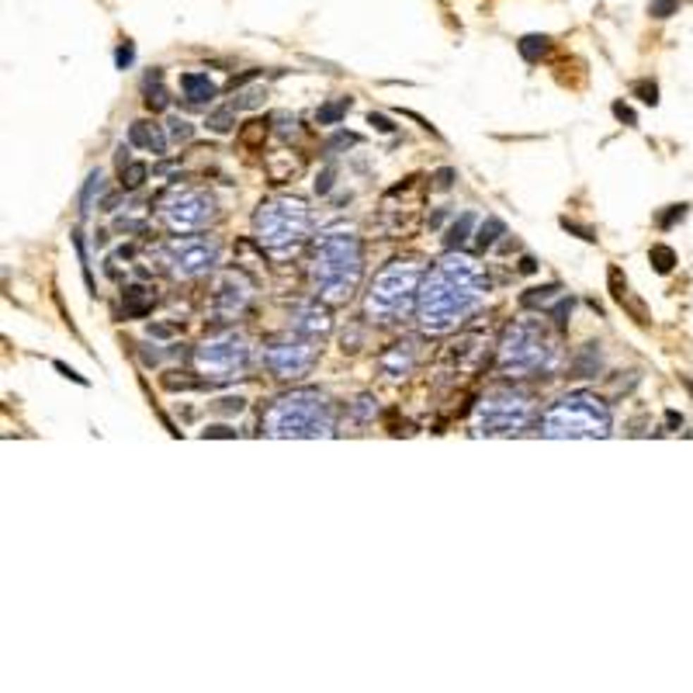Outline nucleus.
<instances>
[{
  "label": "nucleus",
  "mask_w": 693,
  "mask_h": 693,
  "mask_svg": "<svg viewBox=\"0 0 693 693\" xmlns=\"http://www.w3.org/2000/svg\"><path fill=\"white\" fill-rule=\"evenodd\" d=\"M246 302H250V285H246L236 271H229V274H222V278L215 281V291H211V312H215L219 319H226V323L236 319V316L246 309Z\"/></svg>",
  "instance_id": "nucleus-13"
},
{
  "label": "nucleus",
  "mask_w": 693,
  "mask_h": 693,
  "mask_svg": "<svg viewBox=\"0 0 693 693\" xmlns=\"http://www.w3.org/2000/svg\"><path fill=\"white\" fill-rule=\"evenodd\" d=\"M631 94H634L642 104H649V108H655V104H658V83H655V80H634Z\"/></svg>",
  "instance_id": "nucleus-32"
},
{
  "label": "nucleus",
  "mask_w": 693,
  "mask_h": 693,
  "mask_svg": "<svg viewBox=\"0 0 693 693\" xmlns=\"http://www.w3.org/2000/svg\"><path fill=\"white\" fill-rule=\"evenodd\" d=\"M204 125H208L211 132H229V128L236 125V108H233V104H226V108H215V111L208 115V122H204Z\"/></svg>",
  "instance_id": "nucleus-29"
},
{
  "label": "nucleus",
  "mask_w": 693,
  "mask_h": 693,
  "mask_svg": "<svg viewBox=\"0 0 693 693\" xmlns=\"http://www.w3.org/2000/svg\"><path fill=\"white\" fill-rule=\"evenodd\" d=\"M600 371H603V350H600V343H586L572 357V378H596Z\"/></svg>",
  "instance_id": "nucleus-18"
},
{
  "label": "nucleus",
  "mask_w": 693,
  "mask_h": 693,
  "mask_svg": "<svg viewBox=\"0 0 693 693\" xmlns=\"http://www.w3.org/2000/svg\"><path fill=\"white\" fill-rule=\"evenodd\" d=\"M309 226H312V215H309V204L302 198H288V195L267 198L253 211V233H257L260 246L274 257L295 253L305 243Z\"/></svg>",
  "instance_id": "nucleus-6"
},
{
  "label": "nucleus",
  "mask_w": 693,
  "mask_h": 693,
  "mask_svg": "<svg viewBox=\"0 0 693 693\" xmlns=\"http://www.w3.org/2000/svg\"><path fill=\"white\" fill-rule=\"evenodd\" d=\"M128 142L139 146V149H149L153 157H164L166 153V132H164V125H157V122H132Z\"/></svg>",
  "instance_id": "nucleus-17"
},
{
  "label": "nucleus",
  "mask_w": 693,
  "mask_h": 693,
  "mask_svg": "<svg viewBox=\"0 0 693 693\" xmlns=\"http://www.w3.org/2000/svg\"><path fill=\"white\" fill-rule=\"evenodd\" d=\"M52 364H56V371H59V374H66V378H73L77 385H87V378H83V374H77L73 367H66V364H63V361H52Z\"/></svg>",
  "instance_id": "nucleus-46"
},
{
  "label": "nucleus",
  "mask_w": 693,
  "mask_h": 693,
  "mask_svg": "<svg viewBox=\"0 0 693 693\" xmlns=\"http://www.w3.org/2000/svg\"><path fill=\"white\" fill-rule=\"evenodd\" d=\"M215 198L208 191H198V188H184V191H173L164 204H160V222H164L170 233H202L215 222Z\"/></svg>",
  "instance_id": "nucleus-11"
},
{
  "label": "nucleus",
  "mask_w": 693,
  "mask_h": 693,
  "mask_svg": "<svg viewBox=\"0 0 693 693\" xmlns=\"http://www.w3.org/2000/svg\"><path fill=\"white\" fill-rule=\"evenodd\" d=\"M475 211H461L454 222H450V229L444 233V246L448 250H461V246L468 243V236H472V229H475Z\"/></svg>",
  "instance_id": "nucleus-21"
},
{
  "label": "nucleus",
  "mask_w": 693,
  "mask_h": 693,
  "mask_svg": "<svg viewBox=\"0 0 693 693\" xmlns=\"http://www.w3.org/2000/svg\"><path fill=\"white\" fill-rule=\"evenodd\" d=\"M534 271H537V260L524 253V257H520V274H534Z\"/></svg>",
  "instance_id": "nucleus-49"
},
{
  "label": "nucleus",
  "mask_w": 693,
  "mask_h": 693,
  "mask_svg": "<svg viewBox=\"0 0 693 693\" xmlns=\"http://www.w3.org/2000/svg\"><path fill=\"white\" fill-rule=\"evenodd\" d=\"M649 260H652V267L658 271V274H669V271L676 267V250H673V246H662V243H658V246H652V250H649Z\"/></svg>",
  "instance_id": "nucleus-28"
},
{
  "label": "nucleus",
  "mask_w": 693,
  "mask_h": 693,
  "mask_svg": "<svg viewBox=\"0 0 693 693\" xmlns=\"http://www.w3.org/2000/svg\"><path fill=\"white\" fill-rule=\"evenodd\" d=\"M357 142H361V135H357V132H336V135L326 142V149L333 153V149H340V146H357Z\"/></svg>",
  "instance_id": "nucleus-40"
},
{
  "label": "nucleus",
  "mask_w": 693,
  "mask_h": 693,
  "mask_svg": "<svg viewBox=\"0 0 693 693\" xmlns=\"http://www.w3.org/2000/svg\"><path fill=\"white\" fill-rule=\"evenodd\" d=\"M489 274L482 264L461 250H448L444 260L427 271L419 298H416V319L427 333H450L468 323L489 298Z\"/></svg>",
  "instance_id": "nucleus-1"
},
{
  "label": "nucleus",
  "mask_w": 693,
  "mask_h": 693,
  "mask_svg": "<svg viewBox=\"0 0 693 693\" xmlns=\"http://www.w3.org/2000/svg\"><path fill=\"white\" fill-rule=\"evenodd\" d=\"M166 135H170L173 142H191V139H195V125L188 122V118H170V122H166Z\"/></svg>",
  "instance_id": "nucleus-31"
},
{
  "label": "nucleus",
  "mask_w": 693,
  "mask_h": 693,
  "mask_svg": "<svg viewBox=\"0 0 693 693\" xmlns=\"http://www.w3.org/2000/svg\"><path fill=\"white\" fill-rule=\"evenodd\" d=\"M180 87H184V97H188L191 104H208V101L219 94V87L208 80V73H184V77H180Z\"/></svg>",
  "instance_id": "nucleus-20"
},
{
  "label": "nucleus",
  "mask_w": 693,
  "mask_h": 693,
  "mask_svg": "<svg viewBox=\"0 0 693 693\" xmlns=\"http://www.w3.org/2000/svg\"><path fill=\"white\" fill-rule=\"evenodd\" d=\"M146 173H149V166L146 164H128L122 170V184L125 188H139V184L146 180Z\"/></svg>",
  "instance_id": "nucleus-35"
},
{
  "label": "nucleus",
  "mask_w": 693,
  "mask_h": 693,
  "mask_svg": "<svg viewBox=\"0 0 693 693\" xmlns=\"http://www.w3.org/2000/svg\"><path fill=\"white\" fill-rule=\"evenodd\" d=\"M243 406H246L243 395H222V399H215V403H211V412L229 416V412H243Z\"/></svg>",
  "instance_id": "nucleus-34"
},
{
  "label": "nucleus",
  "mask_w": 693,
  "mask_h": 693,
  "mask_svg": "<svg viewBox=\"0 0 693 693\" xmlns=\"http://www.w3.org/2000/svg\"><path fill=\"white\" fill-rule=\"evenodd\" d=\"M260 361H264V367H267L274 378L295 381V378H305V374L316 367V361H319V347H316V340H309V336H302V333L291 329L288 336H274V340L264 343Z\"/></svg>",
  "instance_id": "nucleus-9"
},
{
  "label": "nucleus",
  "mask_w": 693,
  "mask_h": 693,
  "mask_svg": "<svg viewBox=\"0 0 693 693\" xmlns=\"http://www.w3.org/2000/svg\"><path fill=\"white\" fill-rule=\"evenodd\" d=\"M683 215H687V204H669V211H666V215H658V226H662V229H673Z\"/></svg>",
  "instance_id": "nucleus-39"
},
{
  "label": "nucleus",
  "mask_w": 693,
  "mask_h": 693,
  "mask_svg": "<svg viewBox=\"0 0 693 693\" xmlns=\"http://www.w3.org/2000/svg\"><path fill=\"white\" fill-rule=\"evenodd\" d=\"M246 361H250V347H246L243 336H236V333L215 336V340H208V343H202L195 350V367H198V374H204L208 381L240 378Z\"/></svg>",
  "instance_id": "nucleus-12"
},
{
  "label": "nucleus",
  "mask_w": 693,
  "mask_h": 693,
  "mask_svg": "<svg viewBox=\"0 0 693 693\" xmlns=\"http://www.w3.org/2000/svg\"><path fill=\"white\" fill-rule=\"evenodd\" d=\"M506 233V222L503 219H496V215H489L482 226H479V233H475V243L482 246V250H489V246H496V240Z\"/></svg>",
  "instance_id": "nucleus-26"
},
{
  "label": "nucleus",
  "mask_w": 693,
  "mask_h": 693,
  "mask_svg": "<svg viewBox=\"0 0 693 693\" xmlns=\"http://www.w3.org/2000/svg\"><path fill=\"white\" fill-rule=\"evenodd\" d=\"M427 271L419 260H392L388 267H381L374 274V281L364 295V316L371 323H399L406 319L409 309L419 298V285H423Z\"/></svg>",
  "instance_id": "nucleus-4"
},
{
  "label": "nucleus",
  "mask_w": 693,
  "mask_h": 693,
  "mask_svg": "<svg viewBox=\"0 0 693 693\" xmlns=\"http://www.w3.org/2000/svg\"><path fill=\"white\" fill-rule=\"evenodd\" d=\"M204 437H229V441H233V437H236V430H229V427H208V430H204Z\"/></svg>",
  "instance_id": "nucleus-47"
},
{
  "label": "nucleus",
  "mask_w": 693,
  "mask_h": 693,
  "mask_svg": "<svg viewBox=\"0 0 693 693\" xmlns=\"http://www.w3.org/2000/svg\"><path fill=\"white\" fill-rule=\"evenodd\" d=\"M683 385H687V392L693 395V381H690V378H683Z\"/></svg>",
  "instance_id": "nucleus-50"
},
{
  "label": "nucleus",
  "mask_w": 693,
  "mask_h": 693,
  "mask_svg": "<svg viewBox=\"0 0 693 693\" xmlns=\"http://www.w3.org/2000/svg\"><path fill=\"white\" fill-rule=\"evenodd\" d=\"M364 278V246L347 226H333L316 236L312 257V288L326 305H343Z\"/></svg>",
  "instance_id": "nucleus-2"
},
{
  "label": "nucleus",
  "mask_w": 693,
  "mask_h": 693,
  "mask_svg": "<svg viewBox=\"0 0 693 693\" xmlns=\"http://www.w3.org/2000/svg\"><path fill=\"white\" fill-rule=\"evenodd\" d=\"M548 316L555 319V326H558V329H565V326H569V316H572V298L562 295V298H558V305H555V309H548Z\"/></svg>",
  "instance_id": "nucleus-36"
},
{
  "label": "nucleus",
  "mask_w": 693,
  "mask_h": 693,
  "mask_svg": "<svg viewBox=\"0 0 693 693\" xmlns=\"http://www.w3.org/2000/svg\"><path fill=\"white\" fill-rule=\"evenodd\" d=\"M336 434V409L329 395L316 388H298L281 395L264 412V437H333Z\"/></svg>",
  "instance_id": "nucleus-3"
},
{
  "label": "nucleus",
  "mask_w": 693,
  "mask_h": 693,
  "mask_svg": "<svg viewBox=\"0 0 693 693\" xmlns=\"http://www.w3.org/2000/svg\"><path fill=\"white\" fill-rule=\"evenodd\" d=\"M164 73L160 70H149L146 73V80H142V90H146V108L149 111H164L166 104H170V97H166V90H164Z\"/></svg>",
  "instance_id": "nucleus-23"
},
{
  "label": "nucleus",
  "mask_w": 693,
  "mask_h": 693,
  "mask_svg": "<svg viewBox=\"0 0 693 693\" xmlns=\"http://www.w3.org/2000/svg\"><path fill=\"white\" fill-rule=\"evenodd\" d=\"M676 11H680V0H649V14H652L655 21H666Z\"/></svg>",
  "instance_id": "nucleus-33"
},
{
  "label": "nucleus",
  "mask_w": 693,
  "mask_h": 693,
  "mask_svg": "<svg viewBox=\"0 0 693 693\" xmlns=\"http://www.w3.org/2000/svg\"><path fill=\"white\" fill-rule=\"evenodd\" d=\"M517 49H520L524 63H541L551 52V39L548 35H524V39L517 42Z\"/></svg>",
  "instance_id": "nucleus-24"
},
{
  "label": "nucleus",
  "mask_w": 693,
  "mask_h": 693,
  "mask_svg": "<svg viewBox=\"0 0 693 693\" xmlns=\"http://www.w3.org/2000/svg\"><path fill=\"white\" fill-rule=\"evenodd\" d=\"M607 285H611V298H613V302H617L620 309H627L634 323L649 326V309H645V302H642V298H634V295H631V285H627V278L620 274V267H611V271H607Z\"/></svg>",
  "instance_id": "nucleus-15"
},
{
  "label": "nucleus",
  "mask_w": 693,
  "mask_h": 693,
  "mask_svg": "<svg viewBox=\"0 0 693 693\" xmlns=\"http://www.w3.org/2000/svg\"><path fill=\"white\" fill-rule=\"evenodd\" d=\"M450 184H454V170H450V166H444V170L434 173V188H437V191H448Z\"/></svg>",
  "instance_id": "nucleus-44"
},
{
  "label": "nucleus",
  "mask_w": 693,
  "mask_h": 693,
  "mask_svg": "<svg viewBox=\"0 0 693 693\" xmlns=\"http://www.w3.org/2000/svg\"><path fill=\"white\" fill-rule=\"evenodd\" d=\"M291 329L302 333V336H309V340H323L329 329H333V319H329V312L323 305L309 302V305H298L291 312Z\"/></svg>",
  "instance_id": "nucleus-14"
},
{
  "label": "nucleus",
  "mask_w": 693,
  "mask_h": 693,
  "mask_svg": "<svg viewBox=\"0 0 693 693\" xmlns=\"http://www.w3.org/2000/svg\"><path fill=\"white\" fill-rule=\"evenodd\" d=\"M611 406L596 399L593 392H569L541 416V437H551V441H565V437L596 441V437H611Z\"/></svg>",
  "instance_id": "nucleus-5"
},
{
  "label": "nucleus",
  "mask_w": 693,
  "mask_h": 693,
  "mask_svg": "<svg viewBox=\"0 0 693 693\" xmlns=\"http://www.w3.org/2000/svg\"><path fill=\"white\" fill-rule=\"evenodd\" d=\"M125 302V316H132V319H142V316H149L153 312V302H157V295L149 291V288L142 285H128L122 295Z\"/></svg>",
  "instance_id": "nucleus-19"
},
{
  "label": "nucleus",
  "mask_w": 693,
  "mask_h": 693,
  "mask_svg": "<svg viewBox=\"0 0 693 693\" xmlns=\"http://www.w3.org/2000/svg\"><path fill=\"white\" fill-rule=\"evenodd\" d=\"M562 229H565V233H575V236H579V240H586V243H593V240H596V233H593V229H586V226H579V222H572V219H562Z\"/></svg>",
  "instance_id": "nucleus-41"
},
{
  "label": "nucleus",
  "mask_w": 693,
  "mask_h": 693,
  "mask_svg": "<svg viewBox=\"0 0 693 693\" xmlns=\"http://www.w3.org/2000/svg\"><path fill=\"white\" fill-rule=\"evenodd\" d=\"M104 188H108L104 170H90V177H87V184H83V191H80V211H90L94 202H101Z\"/></svg>",
  "instance_id": "nucleus-25"
},
{
  "label": "nucleus",
  "mask_w": 693,
  "mask_h": 693,
  "mask_svg": "<svg viewBox=\"0 0 693 693\" xmlns=\"http://www.w3.org/2000/svg\"><path fill=\"white\" fill-rule=\"evenodd\" d=\"M367 409H371V395H361V399H357V406H354L357 419H367Z\"/></svg>",
  "instance_id": "nucleus-48"
},
{
  "label": "nucleus",
  "mask_w": 693,
  "mask_h": 693,
  "mask_svg": "<svg viewBox=\"0 0 693 693\" xmlns=\"http://www.w3.org/2000/svg\"><path fill=\"white\" fill-rule=\"evenodd\" d=\"M132 59H135V49H132V42H125V45H118V52H115V63H118V70H125V66H132Z\"/></svg>",
  "instance_id": "nucleus-43"
},
{
  "label": "nucleus",
  "mask_w": 693,
  "mask_h": 693,
  "mask_svg": "<svg viewBox=\"0 0 693 693\" xmlns=\"http://www.w3.org/2000/svg\"><path fill=\"white\" fill-rule=\"evenodd\" d=\"M562 298V285H541V288H530L520 295V305L524 309H551V302H558Z\"/></svg>",
  "instance_id": "nucleus-22"
},
{
  "label": "nucleus",
  "mask_w": 693,
  "mask_h": 693,
  "mask_svg": "<svg viewBox=\"0 0 693 693\" xmlns=\"http://www.w3.org/2000/svg\"><path fill=\"white\" fill-rule=\"evenodd\" d=\"M416 357H419V343L416 340H403V343H392L378 357V364H381V371L388 378H406L409 371H412V364H416Z\"/></svg>",
  "instance_id": "nucleus-16"
},
{
  "label": "nucleus",
  "mask_w": 693,
  "mask_h": 693,
  "mask_svg": "<svg viewBox=\"0 0 693 693\" xmlns=\"http://www.w3.org/2000/svg\"><path fill=\"white\" fill-rule=\"evenodd\" d=\"M613 118H617V122H624V125H631V128L638 125V118H634V111H631V108H627L624 101H613Z\"/></svg>",
  "instance_id": "nucleus-42"
},
{
  "label": "nucleus",
  "mask_w": 693,
  "mask_h": 693,
  "mask_svg": "<svg viewBox=\"0 0 693 693\" xmlns=\"http://www.w3.org/2000/svg\"><path fill=\"white\" fill-rule=\"evenodd\" d=\"M333 180H336V166L326 164L323 166V173L316 177V195H329V191H333Z\"/></svg>",
  "instance_id": "nucleus-38"
},
{
  "label": "nucleus",
  "mask_w": 693,
  "mask_h": 693,
  "mask_svg": "<svg viewBox=\"0 0 693 693\" xmlns=\"http://www.w3.org/2000/svg\"><path fill=\"white\" fill-rule=\"evenodd\" d=\"M157 260L180 281L202 278L219 264V240L211 236H188V240H170L157 246Z\"/></svg>",
  "instance_id": "nucleus-10"
},
{
  "label": "nucleus",
  "mask_w": 693,
  "mask_h": 693,
  "mask_svg": "<svg viewBox=\"0 0 693 693\" xmlns=\"http://www.w3.org/2000/svg\"><path fill=\"white\" fill-rule=\"evenodd\" d=\"M534 416L530 395L513 392V388H496L482 399L479 416H475V434L479 437H510L520 434Z\"/></svg>",
  "instance_id": "nucleus-8"
},
{
  "label": "nucleus",
  "mask_w": 693,
  "mask_h": 693,
  "mask_svg": "<svg viewBox=\"0 0 693 693\" xmlns=\"http://www.w3.org/2000/svg\"><path fill=\"white\" fill-rule=\"evenodd\" d=\"M264 97H267V90H264V87H246V90H240V94L233 97V108H236V111L260 108V104H264Z\"/></svg>",
  "instance_id": "nucleus-30"
},
{
  "label": "nucleus",
  "mask_w": 693,
  "mask_h": 693,
  "mask_svg": "<svg viewBox=\"0 0 693 693\" xmlns=\"http://www.w3.org/2000/svg\"><path fill=\"white\" fill-rule=\"evenodd\" d=\"M558 361V347L551 333L537 319H517L499 340V371L510 378L544 374Z\"/></svg>",
  "instance_id": "nucleus-7"
},
{
  "label": "nucleus",
  "mask_w": 693,
  "mask_h": 693,
  "mask_svg": "<svg viewBox=\"0 0 693 693\" xmlns=\"http://www.w3.org/2000/svg\"><path fill=\"white\" fill-rule=\"evenodd\" d=\"M367 122L374 125V128H378V132H395V125L388 122V118H385V115H374V111H371V115H367Z\"/></svg>",
  "instance_id": "nucleus-45"
},
{
  "label": "nucleus",
  "mask_w": 693,
  "mask_h": 693,
  "mask_svg": "<svg viewBox=\"0 0 693 693\" xmlns=\"http://www.w3.org/2000/svg\"><path fill=\"white\" fill-rule=\"evenodd\" d=\"M350 111V97H340V101H329L323 104L319 111H316V122L319 125H340L343 122V115Z\"/></svg>",
  "instance_id": "nucleus-27"
},
{
  "label": "nucleus",
  "mask_w": 693,
  "mask_h": 693,
  "mask_svg": "<svg viewBox=\"0 0 693 693\" xmlns=\"http://www.w3.org/2000/svg\"><path fill=\"white\" fill-rule=\"evenodd\" d=\"M267 132H271L267 122H257V118H253V122H246V128H243V142H246V146H257Z\"/></svg>",
  "instance_id": "nucleus-37"
}]
</instances>
